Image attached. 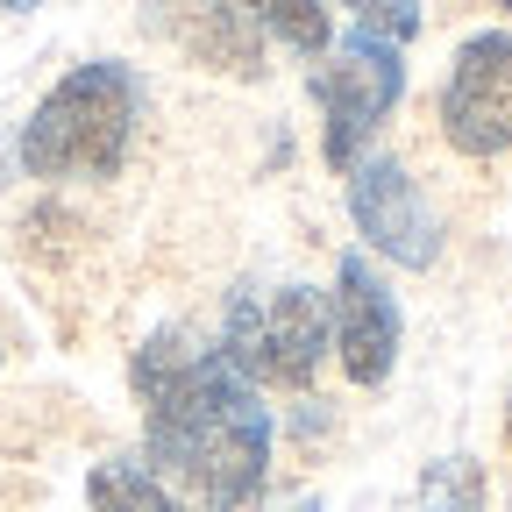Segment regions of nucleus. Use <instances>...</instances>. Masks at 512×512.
<instances>
[{"instance_id": "obj_1", "label": "nucleus", "mask_w": 512, "mask_h": 512, "mask_svg": "<svg viewBox=\"0 0 512 512\" xmlns=\"http://www.w3.org/2000/svg\"><path fill=\"white\" fill-rule=\"evenodd\" d=\"M136 399H143L150 470L178 484V505L242 512L264 491L271 413L221 349H185V335H157L136 356Z\"/></svg>"}, {"instance_id": "obj_2", "label": "nucleus", "mask_w": 512, "mask_h": 512, "mask_svg": "<svg viewBox=\"0 0 512 512\" xmlns=\"http://www.w3.org/2000/svg\"><path fill=\"white\" fill-rule=\"evenodd\" d=\"M136 114H143L136 72L114 57H93L36 100L15 157L29 178H114L136 143Z\"/></svg>"}, {"instance_id": "obj_3", "label": "nucleus", "mask_w": 512, "mask_h": 512, "mask_svg": "<svg viewBox=\"0 0 512 512\" xmlns=\"http://www.w3.org/2000/svg\"><path fill=\"white\" fill-rule=\"evenodd\" d=\"M328 349H335V320H328V299L313 285H285L271 306H256V299L228 306L221 356L249 384H292V392H306L313 370L328 363Z\"/></svg>"}, {"instance_id": "obj_4", "label": "nucleus", "mask_w": 512, "mask_h": 512, "mask_svg": "<svg viewBox=\"0 0 512 512\" xmlns=\"http://www.w3.org/2000/svg\"><path fill=\"white\" fill-rule=\"evenodd\" d=\"M406 93V57L399 43H377L363 29H349V43L313 72V100H320V150H328V164L349 178L363 164V143L377 136V121L399 107Z\"/></svg>"}, {"instance_id": "obj_5", "label": "nucleus", "mask_w": 512, "mask_h": 512, "mask_svg": "<svg viewBox=\"0 0 512 512\" xmlns=\"http://www.w3.org/2000/svg\"><path fill=\"white\" fill-rule=\"evenodd\" d=\"M441 136L463 157H512V36L477 29L448 57Z\"/></svg>"}, {"instance_id": "obj_6", "label": "nucleus", "mask_w": 512, "mask_h": 512, "mask_svg": "<svg viewBox=\"0 0 512 512\" xmlns=\"http://www.w3.org/2000/svg\"><path fill=\"white\" fill-rule=\"evenodd\" d=\"M349 221L356 235L384 256V264H406V271H427L441 256V214L420 192V178L399 164V157H363L349 178Z\"/></svg>"}, {"instance_id": "obj_7", "label": "nucleus", "mask_w": 512, "mask_h": 512, "mask_svg": "<svg viewBox=\"0 0 512 512\" xmlns=\"http://www.w3.org/2000/svg\"><path fill=\"white\" fill-rule=\"evenodd\" d=\"M328 320H335V363L349 384H363V392H377L384 377H392L399 363V342H406V313L392 299V285H384V271L370 264V256H342L335 264V299H328Z\"/></svg>"}, {"instance_id": "obj_8", "label": "nucleus", "mask_w": 512, "mask_h": 512, "mask_svg": "<svg viewBox=\"0 0 512 512\" xmlns=\"http://www.w3.org/2000/svg\"><path fill=\"white\" fill-rule=\"evenodd\" d=\"M228 15H242L249 29H264L278 43H292L299 57H320L335 43V15H328V0H221Z\"/></svg>"}, {"instance_id": "obj_9", "label": "nucleus", "mask_w": 512, "mask_h": 512, "mask_svg": "<svg viewBox=\"0 0 512 512\" xmlns=\"http://www.w3.org/2000/svg\"><path fill=\"white\" fill-rule=\"evenodd\" d=\"M86 498H93V512H192V505H178V491H171L150 463H128V456L93 463Z\"/></svg>"}, {"instance_id": "obj_10", "label": "nucleus", "mask_w": 512, "mask_h": 512, "mask_svg": "<svg viewBox=\"0 0 512 512\" xmlns=\"http://www.w3.org/2000/svg\"><path fill=\"white\" fill-rule=\"evenodd\" d=\"M420 512H484V477L470 470V456H448V463L427 470Z\"/></svg>"}, {"instance_id": "obj_11", "label": "nucleus", "mask_w": 512, "mask_h": 512, "mask_svg": "<svg viewBox=\"0 0 512 512\" xmlns=\"http://www.w3.org/2000/svg\"><path fill=\"white\" fill-rule=\"evenodd\" d=\"M22 8H36V0H0V15H22Z\"/></svg>"}, {"instance_id": "obj_12", "label": "nucleus", "mask_w": 512, "mask_h": 512, "mask_svg": "<svg viewBox=\"0 0 512 512\" xmlns=\"http://www.w3.org/2000/svg\"><path fill=\"white\" fill-rule=\"evenodd\" d=\"M505 448H512V392H505Z\"/></svg>"}, {"instance_id": "obj_13", "label": "nucleus", "mask_w": 512, "mask_h": 512, "mask_svg": "<svg viewBox=\"0 0 512 512\" xmlns=\"http://www.w3.org/2000/svg\"><path fill=\"white\" fill-rule=\"evenodd\" d=\"M292 512H320V505H313V498H306V505H292Z\"/></svg>"}, {"instance_id": "obj_14", "label": "nucleus", "mask_w": 512, "mask_h": 512, "mask_svg": "<svg viewBox=\"0 0 512 512\" xmlns=\"http://www.w3.org/2000/svg\"><path fill=\"white\" fill-rule=\"evenodd\" d=\"M498 8H505V15H512V0H498Z\"/></svg>"}, {"instance_id": "obj_15", "label": "nucleus", "mask_w": 512, "mask_h": 512, "mask_svg": "<svg viewBox=\"0 0 512 512\" xmlns=\"http://www.w3.org/2000/svg\"><path fill=\"white\" fill-rule=\"evenodd\" d=\"M0 356H8V349H0Z\"/></svg>"}]
</instances>
